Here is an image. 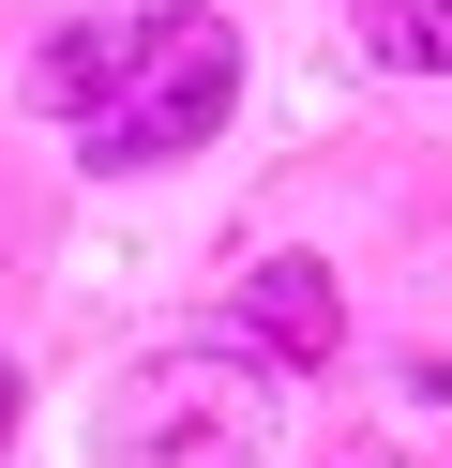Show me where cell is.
<instances>
[{
    "label": "cell",
    "mask_w": 452,
    "mask_h": 468,
    "mask_svg": "<svg viewBox=\"0 0 452 468\" xmlns=\"http://www.w3.org/2000/svg\"><path fill=\"white\" fill-rule=\"evenodd\" d=\"M226 106H241V31L211 16V0H151V16H136V61H121V91L76 122V152H90V182H136V166L211 152Z\"/></svg>",
    "instance_id": "obj_1"
},
{
    "label": "cell",
    "mask_w": 452,
    "mask_h": 468,
    "mask_svg": "<svg viewBox=\"0 0 452 468\" xmlns=\"http://www.w3.org/2000/svg\"><path fill=\"white\" fill-rule=\"evenodd\" d=\"M287 438V378L241 347H151L106 378V468H257Z\"/></svg>",
    "instance_id": "obj_2"
},
{
    "label": "cell",
    "mask_w": 452,
    "mask_h": 468,
    "mask_svg": "<svg viewBox=\"0 0 452 468\" xmlns=\"http://www.w3.org/2000/svg\"><path fill=\"white\" fill-rule=\"evenodd\" d=\"M241 333H257V363L287 378V363H331V347H347V303H331L317 257H257V272H241Z\"/></svg>",
    "instance_id": "obj_3"
},
{
    "label": "cell",
    "mask_w": 452,
    "mask_h": 468,
    "mask_svg": "<svg viewBox=\"0 0 452 468\" xmlns=\"http://www.w3.org/2000/svg\"><path fill=\"white\" fill-rule=\"evenodd\" d=\"M121 61H136V16H76V31L30 61V106H60V122H90V106L121 91Z\"/></svg>",
    "instance_id": "obj_4"
},
{
    "label": "cell",
    "mask_w": 452,
    "mask_h": 468,
    "mask_svg": "<svg viewBox=\"0 0 452 468\" xmlns=\"http://www.w3.org/2000/svg\"><path fill=\"white\" fill-rule=\"evenodd\" d=\"M362 61H392V76H452V0H362Z\"/></svg>",
    "instance_id": "obj_5"
},
{
    "label": "cell",
    "mask_w": 452,
    "mask_h": 468,
    "mask_svg": "<svg viewBox=\"0 0 452 468\" xmlns=\"http://www.w3.org/2000/svg\"><path fill=\"white\" fill-rule=\"evenodd\" d=\"M0 438H16V363H0Z\"/></svg>",
    "instance_id": "obj_6"
}]
</instances>
